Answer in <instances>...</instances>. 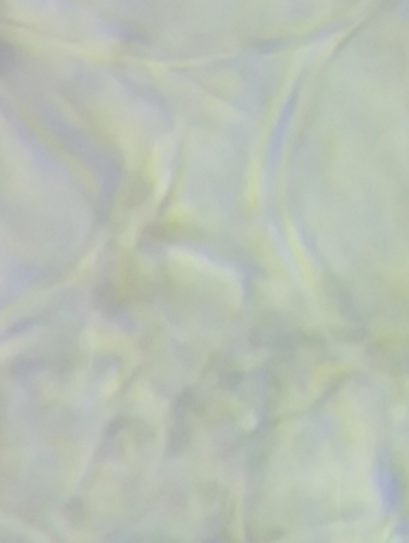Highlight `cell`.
<instances>
[{
	"label": "cell",
	"mask_w": 409,
	"mask_h": 543,
	"mask_svg": "<svg viewBox=\"0 0 409 543\" xmlns=\"http://www.w3.org/2000/svg\"><path fill=\"white\" fill-rule=\"evenodd\" d=\"M377 485H379L383 502H386V507L390 511L399 507L403 498V481H401L399 470H396L394 461L388 457H381L377 463Z\"/></svg>",
	"instance_id": "cell-1"
}]
</instances>
